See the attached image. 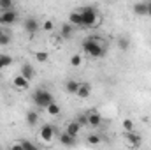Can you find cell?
Instances as JSON below:
<instances>
[{
  "label": "cell",
  "instance_id": "7c38bea8",
  "mask_svg": "<svg viewBox=\"0 0 151 150\" xmlns=\"http://www.w3.org/2000/svg\"><path fill=\"white\" fill-rule=\"evenodd\" d=\"M69 23H72L76 27H83V14L81 11H74L69 14Z\"/></svg>",
  "mask_w": 151,
  "mask_h": 150
},
{
  "label": "cell",
  "instance_id": "5bb4252c",
  "mask_svg": "<svg viewBox=\"0 0 151 150\" xmlns=\"http://www.w3.org/2000/svg\"><path fill=\"white\" fill-rule=\"evenodd\" d=\"M60 143L65 145V147H72V145L76 143V136H70V134L65 131V133L60 134Z\"/></svg>",
  "mask_w": 151,
  "mask_h": 150
},
{
  "label": "cell",
  "instance_id": "e0dca14e",
  "mask_svg": "<svg viewBox=\"0 0 151 150\" xmlns=\"http://www.w3.org/2000/svg\"><path fill=\"white\" fill-rule=\"evenodd\" d=\"M37 122H39V115H37V111L30 110V111L27 113V124H28L30 127H34V125H37Z\"/></svg>",
  "mask_w": 151,
  "mask_h": 150
},
{
  "label": "cell",
  "instance_id": "ffe728a7",
  "mask_svg": "<svg viewBox=\"0 0 151 150\" xmlns=\"http://www.w3.org/2000/svg\"><path fill=\"white\" fill-rule=\"evenodd\" d=\"M128 46H130L128 37H118V48H119L121 51H128Z\"/></svg>",
  "mask_w": 151,
  "mask_h": 150
},
{
  "label": "cell",
  "instance_id": "7a4b0ae2",
  "mask_svg": "<svg viewBox=\"0 0 151 150\" xmlns=\"http://www.w3.org/2000/svg\"><path fill=\"white\" fill-rule=\"evenodd\" d=\"M32 99H34V104L39 106V108H47V104L53 103V95H51V92L46 90V88H37V90L34 92Z\"/></svg>",
  "mask_w": 151,
  "mask_h": 150
},
{
  "label": "cell",
  "instance_id": "4316f807",
  "mask_svg": "<svg viewBox=\"0 0 151 150\" xmlns=\"http://www.w3.org/2000/svg\"><path fill=\"white\" fill-rule=\"evenodd\" d=\"M86 141H88L90 145H99V143H100V136H97V134H90Z\"/></svg>",
  "mask_w": 151,
  "mask_h": 150
},
{
  "label": "cell",
  "instance_id": "8992f818",
  "mask_svg": "<svg viewBox=\"0 0 151 150\" xmlns=\"http://www.w3.org/2000/svg\"><path fill=\"white\" fill-rule=\"evenodd\" d=\"M39 136H40V140L42 141H51L53 140V136H55V129H53V125H42L40 127V133H39Z\"/></svg>",
  "mask_w": 151,
  "mask_h": 150
},
{
  "label": "cell",
  "instance_id": "7402d4cb",
  "mask_svg": "<svg viewBox=\"0 0 151 150\" xmlns=\"http://www.w3.org/2000/svg\"><path fill=\"white\" fill-rule=\"evenodd\" d=\"M14 7V0H0V11H11Z\"/></svg>",
  "mask_w": 151,
  "mask_h": 150
},
{
  "label": "cell",
  "instance_id": "f546056e",
  "mask_svg": "<svg viewBox=\"0 0 151 150\" xmlns=\"http://www.w3.org/2000/svg\"><path fill=\"white\" fill-rule=\"evenodd\" d=\"M42 28H44L46 32H51V30L55 28V23H53L51 20H47V21H44V23H42Z\"/></svg>",
  "mask_w": 151,
  "mask_h": 150
},
{
  "label": "cell",
  "instance_id": "44dd1931",
  "mask_svg": "<svg viewBox=\"0 0 151 150\" xmlns=\"http://www.w3.org/2000/svg\"><path fill=\"white\" fill-rule=\"evenodd\" d=\"M12 64V57L9 55H0V69H5Z\"/></svg>",
  "mask_w": 151,
  "mask_h": 150
},
{
  "label": "cell",
  "instance_id": "8fae6325",
  "mask_svg": "<svg viewBox=\"0 0 151 150\" xmlns=\"http://www.w3.org/2000/svg\"><path fill=\"white\" fill-rule=\"evenodd\" d=\"M21 74L25 76L28 81L34 79V76H35V69H34V66H32V64H23V66H21Z\"/></svg>",
  "mask_w": 151,
  "mask_h": 150
},
{
  "label": "cell",
  "instance_id": "52a82bcc",
  "mask_svg": "<svg viewBox=\"0 0 151 150\" xmlns=\"http://www.w3.org/2000/svg\"><path fill=\"white\" fill-rule=\"evenodd\" d=\"M90 94H91V87H90V83H79V88H77L76 95H77L79 99H88Z\"/></svg>",
  "mask_w": 151,
  "mask_h": 150
},
{
  "label": "cell",
  "instance_id": "ba28073f",
  "mask_svg": "<svg viewBox=\"0 0 151 150\" xmlns=\"http://www.w3.org/2000/svg\"><path fill=\"white\" fill-rule=\"evenodd\" d=\"M125 140H127V143H128L130 147H141V136L135 134L134 131H127Z\"/></svg>",
  "mask_w": 151,
  "mask_h": 150
},
{
  "label": "cell",
  "instance_id": "3957f363",
  "mask_svg": "<svg viewBox=\"0 0 151 150\" xmlns=\"http://www.w3.org/2000/svg\"><path fill=\"white\" fill-rule=\"evenodd\" d=\"M81 14H83V27L86 28H91V27H97V21H99V16H97V11L95 7H83L81 9Z\"/></svg>",
  "mask_w": 151,
  "mask_h": 150
},
{
  "label": "cell",
  "instance_id": "ac0fdd59",
  "mask_svg": "<svg viewBox=\"0 0 151 150\" xmlns=\"http://www.w3.org/2000/svg\"><path fill=\"white\" fill-rule=\"evenodd\" d=\"M77 88H79V81H76V79H69V81L65 83V90H67L69 94H74L76 95Z\"/></svg>",
  "mask_w": 151,
  "mask_h": 150
},
{
  "label": "cell",
  "instance_id": "4fadbf2b",
  "mask_svg": "<svg viewBox=\"0 0 151 150\" xmlns=\"http://www.w3.org/2000/svg\"><path fill=\"white\" fill-rule=\"evenodd\" d=\"M134 12L137 16H148V2H137L134 5Z\"/></svg>",
  "mask_w": 151,
  "mask_h": 150
},
{
  "label": "cell",
  "instance_id": "5b68a950",
  "mask_svg": "<svg viewBox=\"0 0 151 150\" xmlns=\"http://www.w3.org/2000/svg\"><path fill=\"white\" fill-rule=\"evenodd\" d=\"M39 27H40V25H39V21L35 18H27V20L23 21V28H25L28 34H32V36L39 30Z\"/></svg>",
  "mask_w": 151,
  "mask_h": 150
},
{
  "label": "cell",
  "instance_id": "cb8c5ba5",
  "mask_svg": "<svg viewBox=\"0 0 151 150\" xmlns=\"http://www.w3.org/2000/svg\"><path fill=\"white\" fill-rule=\"evenodd\" d=\"M47 58H49L47 51H37V53H35V60H37V62H47Z\"/></svg>",
  "mask_w": 151,
  "mask_h": 150
},
{
  "label": "cell",
  "instance_id": "30bf717a",
  "mask_svg": "<svg viewBox=\"0 0 151 150\" xmlns=\"http://www.w3.org/2000/svg\"><path fill=\"white\" fill-rule=\"evenodd\" d=\"M12 83H14V87H16V88H19V90H27V88H28V85H30V81H28L23 74H18L14 79H12Z\"/></svg>",
  "mask_w": 151,
  "mask_h": 150
},
{
  "label": "cell",
  "instance_id": "2e32d148",
  "mask_svg": "<svg viewBox=\"0 0 151 150\" xmlns=\"http://www.w3.org/2000/svg\"><path fill=\"white\" fill-rule=\"evenodd\" d=\"M70 34H72V23H63L62 25V30H60V37L70 39Z\"/></svg>",
  "mask_w": 151,
  "mask_h": 150
},
{
  "label": "cell",
  "instance_id": "9a60e30c",
  "mask_svg": "<svg viewBox=\"0 0 151 150\" xmlns=\"http://www.w3.org/2000/svg\"><path fill=\"white\" fill-rule=\"evenodd\" d=\"M65 131H67V133H69V134H70V136H77V134H79V131H81V125H79V124H77V122H69V124H67V129H65Z\"/></svg>",
  "mask_w": 151,
  "mask_h": 150
},
{
  "label": "cell",
  "instance_id": "f1b7e54d",
  "mask_svg": "<svg viewBox=\"0 0 151 150\" xmlns=\"http://www.w3.org/2000/svg\"><path fill=\"white\" fill-rule=\"evenodd\" d=\"M11 42V37L7 36V34H4V32H0V46H7Z\"/></svg>",
  "mask_w": 151,
  "mask_h": 150
},
{
  "label": "cell",
  "instance_id": "d6986e66",
  "mask_svg": "<svg viewBox=\"0 0 151 150\" xmlns=\"http://www.w3.org/2000/svg\"><path fill=\"white\" fill-rule=\"evenodd\" d=\"M46 110H47V113H49L51 117H56V115H60V111H62V108H60L55 101H53L51 104H47V108H46Z\"/></svg>",
  "mask_w": 151,
  "mask_h": 150
},
{
  "label": "cell",
  "instance_id": "83f0119b",
  "mask_svg": "<svg viewBox=\"0 0 151 150\" xmlns=\"http://www.w3.org/2000/svg\"><path fill=\"white\" fill-rule=\"evenodd\" d=\"M81 62H83V58H81L79 55H72V57H70V66L79 67V66H81Z\"/></svg>",
  "mask_w": 151,
  "mask_h": 150
},
{
  "label": "cell",
  "instance_id": "1f68e13d",
  "mask_svg": "<svg viewBox=\"0 0 151 150\" xmlns=\"http://www.w3.org/2000/svg\"><path fill=\"white\" fill-rule=\"evenodd\" d=\"M107 2H116V0H107Z\"/></svg>",
  "mask_w": 151,
  "mask_h": 150
},
{
  "label": "cell",
  "instance_id": "6da1fadb",
  "mask_svg": "<svg viewBox=\"0 0 151 150\" xmlns=\"http://www.w3.org/2000/svg\"><path fill=\"white\" fill-rule=\"evenodd\" d=\"M83 51H86L93 58H102L106 55V48L99 42V36H90L83 41Z\"/></svg>",
  "mask_w": 151,
  "mask_h": 150
},
{
  "label": "cell",
  "instance_id": "484cf974",
  "mask_svg": "<svg viewBox=\"0 0 151 150\" xmlns=\"http://www.w3.org/2000/svg\"><path fill=\"white\" fill-rule=\"evenodd\" d=\"M121 125H123V129H125V131H134V127H135V125H134V122H132V118H125Z\"/></svg>",
  "mask_w": 151,
  "mask_h": 150
},
{
  "label": "cell",
  "instance_id": "4dcf8cb0",
  "mask_svg": "<svg viewBox=\"0 0 151 150\" xmlns=\"http://www.w3.org/2000/svg\"><path fill=\"white\" fill-rule=\"evenodd\" d=\"M148 16H151V2H148Z\"/></svg>",
  "mask_w": 151,
  "mask_h": 150
},
{
  "label": "cell",
  "instance_id": "d4e9b609",
  "mask_svg": "<svg viewBox=\"0 0 151 150\" xmlns=\"http://www.w3.org/2000/svg\"><path fill=\"white\" fill-rule=\"evenodd\" d=\"M76 122H77L81 127L88 125V115H77V117H76Z\"/></svg>",
  "mask_w": 151,
  "mask_h": 150
},
{
  "label": "cell",
  "instance_id": "9c48e42d",
  "mask_svg": "<svg viewBox=\"0 0 151 150\" xmlns=\"http://www.w3.org/2000/svg\"><path fill=\"white\" fill-rule=\"evenodd\" d=\"M88 115V125H91V127H99L100 125V122H102V117H100V113L99 111H90L86 113Z\"/></svg>",
  "mask_w": 151,
  "mask_h": 150
},
{
  "label": "cell",
  "instance_id": "603a6c76",
  "mask_svg": "<svg viewBox=\"0 0 151 150\" xmlns=\"http://www.w3.org/2000/svg\"><path fill=\"white\" fill-rule=\"evenodd\" d=\"M14 147H19V149H35V145H34V143H30V141H25V140H21V141L14 143Z\"/></svg>",
  "mask_w": 151,
  "mask_h": 150
},
{
  "label": "cell",
  "instance_id": "277c9868",
  "mask_svg": "<svg viewBox=\"0 0 151 150\" xmlns=\"http://www.w3.org/2000/svg\"><path fill=\"white\" fill-rule=\"evenodd\" d=\"M16 20H18V14L11 9V11H2V14H0V23L2 25H12V23H16Z\"/></svg>",
  "mask_w": 151,
  "mask_h": 150
}]
</instances>
